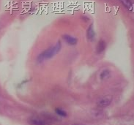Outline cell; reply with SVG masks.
Wrapping results in <instances>:
<instances>
[{"instance_id": "6da1fadb", "label": "cell", "mask_w": 134, "mask_h": 125, "mask_svg": "<svg viewBox=\"0 0 134 125\" xmlns=\"http://www.w3.org/2000/svg\"><path fill=\"white\" fill-rule=\"evenodd\" d=\"M61 48H62V43L60 41H58L54 46L48 48V49L39 54V56L37 58V61L38 63H43L48 59H50L58 54L61 50Z\"/></svg>"}, {"instance_id": "52a82bcc", "label": "cell", "mask_w": 134, "mask_h": 125, "mask_svg": "<svg viewBox=\"0 0 134 125\" xmlns=\"http://www.w3.org/2000/svg\"><path fill=\"white\" fill-rule=\"evenodd\" d=\"M30 123L32 125H46V123L40 118H32Z\"/></svg>"}, {"instance_id": "7a4b0ae2", "label": "cell", "mask_w": 134, "mask_h": 125, "mask_svg": "<svg viewBox=\"0 0 134 125\" xmlns=\"http://www.w3.org/2000/svg\"><path fill=\"white\" fill-rule=\"evenodd\" d=\"M113 97L111 95H107V96L102 97L101 99L98 100V105L100 107H105L109 106L110 104L112 102Z\"/></svg>"}, {"instance_id": "ba28073f", "label": "cell", "mask_w": 134, "mask_h": 125, "mask_svg": "<svg viewBox=\"0 0 134 125\" xmlns=\"http://www.w3.org/2000/svg\"><path fill=\"white\" fill-rule=\"evenodd\" d=\"M110 75H111V72H110L109 70H103L100 72V78L102 80H105V79L109 78V77H110Z\"/></svg>"}, {"instance_id": "30bf717a", "label": "cell", "mask_w": 134, "mask_h": 125, "mask_svg": "<svg viewBox=\"0 0 134 125\" xmlns=\"http://www.w3.org/2000/svg\"><path fill=\"white\" fill-rule=\"evenodd\" d=\"M2 29V24H1V23H0V30Z\"/></svg>"}, {"instance_id": "9c48e42d", "label": "cell", "mask_w": 134, "mask_h": 125, "mask_svg": "<svg viewBox=\"0 0 134 125\" xmlns=\"http://www.w3.org/2000/svg\"><path fill=\"white\" fill-rule=\"evenodd\" d=\"M56 113H57L59 116H61L62 117H66L67 116V113H66L65 111H63L62 109H60V108H56Z\"/></svg>"}, {"instance_id": "277c9868", "label": "cell", "mask_w": 134, "mask_h": 125, "mask_svg": "<svg viewBox=\"0 0 134 125\" xmlns=\"http://www.w3.org/2000/svg\"><path fill=\"white\" fill-rule=\"evenodd\" d=\"M105 48H106V43L104 40H100L98 42V45H97V47H96V52L98 54H101L103 53L104 50H105Z\"/></svg>"}, {"instance_id": "5b68a950", "label": "cell", "mask_w": 134, "mask_h": 125, "mask_svg": "<svg viewBox=\"0 0 134 125\" xmlns=\"http://www.w3.org/2000/svg\"><path fill=\"white\" fill-rule=\"evenodd\" d=\"M87 39H90V40H93L95 37V32H94V27H93V25L91 24L89 28L87 29Z\"/></svg>"}, {"instance_id": "3957f363", "label": "cell", "mask_w": 134, "mask_h": 125, "mask_svg": "<svg viewBox=\"0 0 134 125\" xmlns=\"http://www.w3.org/2000/svg\"><path fill=\"white\" fill-rule=\"evenodd\" d=\"M62 39H64V41L67 44L70 45V46H75L78 43V39H76V37L71 35H65L62 36Z\"/></svg>"}, {"instance_id": "8fae6325", "label": "cell", "mask_w": 134, "mask_h": 125, "mask_svg": "<svg viewBox=\"0 0 134 125\" xmlns=\"http://www.w3.org/2000/svg\"><path fill=\"white\" fill-rule=\"evenodd\" d=\"M76 125H77V124H76Z\"/></svg>"}, {"instance_id": "8992f818", "label": "cell", "mask_w": 134, "mask_h": 125, "mask_svg": "<svg viewBox=\"0 0 134 125\" xmlns=\"http://www.w3.org/2000/svg\"><path fill=\"white\" fill-rule=\"evenodd\" d=\"M121 3L123 4L125 8H127L128 10H132L133 9V3L131 0H120Z\"/></svg>"}]
</instances>
